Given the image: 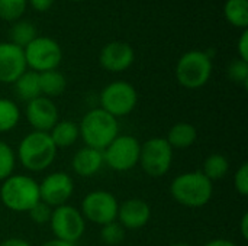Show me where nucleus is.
<instances>
[{
    "label": "nucleus",
    "mask_w": 248,
    "mask_h": 246,
    "mask_svg": "<svg viewBox=\"0 0 248 246\" xmlns=\"http://www.w3.org/2000/svg\"><path fill=\"white\" fill-rule=\"evenodd\" d=\"M134 48L125 41H112L106 43L99 54V62L102 68L109 72L126 71L134 64Z\"/></svg>",
    "instance_id": "nucleus-14"
},
{
    "label": "nucleus",
    "mask_w": 248,
    "mask_h": 246,
    "mask_svg": "<svg viewBox=\"0 0 248 246\" xmlns=\"http://www.w3.org/2000/svg\"><path fill=\"white\" fill-rule=\"evenodd\" d=\"M138 103L135 87L124 80L109 83L100 93V109L119 119L134 112Z\"/></svg>",
    "instance_id": "nucleus-8"
},
{
    "label": "nucleus",
    "mask_w": 248,
    "mask_h": 246,
    "mask_svg": "<svg viewBox=\"0 0 248 246\" xmlns=\"http://www.w3.org/2000/svg\"><path fill=\"white\" fill-rule=\"evenodd\" d=\"M150 217H151V209L148 203L138 197H134L119 204L116 220L124 229L137 231L144 228L150 222Z\"/></svg>",
    "instance_id": "nucleus-16"
},
{
    "label": "nucleus",
    "mask_w": 248,
    "mask_h": 246,
    "mask_svg": "<svg viewBox=\"0 0 248 246\" xmlns=\"http://www.w3.org/2000/svg\"><path fill=\"white\" fill-rule=\"evenodd\" d=\"M228 77L230 80H232L237 84H243L244 87H247L248 84V62L243 61L240 58L234 59L230 62L228 65Z\"/></svg>",
    "instance_id": "nucleus-29"
},
{
    "label": "nucleus",
    "mask_w": 248,
    "mask_h": 246,
    "mask_svg": "<svg viewBox=\"0 0 248 246\" xmlns=\"http://www.w3.org/2000/svg\"><path fill=\"white\" fill-rule=\"evenodd\" d=\"M170 246H192V245H189V244H185V242H177V244H171Z\"/></svg>",
    "instance_id": "nucleus-38"
},
{
    "label": "nucleus",
    "mask_w": 248,
    "mask_h": 246,
    "mask_svg": "<svg viewBox=\"0 0 248 246\" xmlns=\"http://www.w3.org/2000/svg\"><path fill=\"white\" fill-rule=\"evenodd\" d=\"M173 164V148L169 145L166 138L155 136L141 144L140 162L142 171L153 178L164 177Z\"/></svg>",
    "instance_id": "nucleus-6"
},
{
    "label": "nucleus",
    "mask_w": 248,
    "mask_h": 246,
    "mask_svg": "<svg viewBox=\"0 0 248 246\" xmlns=\"http://www.w3.org/2000/svg\"><path fill=\"white\" fill-rule=\"evenodd\" d=\"M10 41L12 43H15L19 48H25L26 45H29L38 35H36V28L32 22L29 20H16L13 22L10 32H9Z\"/></svg>",
    "instance_id": "nucleus-24"
},
{
    "label": "nucleus",
    "mask_w": 248,
    "mask_h": 246,
    "mask_svg": "<svg viewBox=\"0 0 248 246\" xmlns=\"http://www.w3.org/2000/svg\"><path fill=\"white\" fill-rule=\"evenodd\" d=\"M225 19L235 28L247 29L248 26V0H227L224 4Z\"/></svg>",
    "instance_id": "nucleus-23"
},
{
    "label": "nucleus",
    "mask_w": 248,
    "mask_h": 246,
    "mask_svg": "<svg viewBox=\"0 0 248 246\" xmlns=\"http://www.w3.org/2000/svg\"><path fill=\"white\" fill-rule=\"evenodd\" d=\"M20 120V110L17 104L10 100L0 97V133L13 130Z\"/></svg>",
    "instance_id": "nucleus-25"
},
{
    "label": "nucleus",
    "mask_w": 248,
    "mask_h": 246,
    "mask_svg": "<svg viewBox=\"0 0 248 246\" xmlns=\"http://www.w3.org/2000/svg\"><path fill=\"white\" fill-rule=\"evenodd\" d=\"M71 1H84V0H71Z\"/></svg>",
    "instance_id": "nucleus-39"
},
{
    "label": "nucleus",
    "mask_w": 248,
    "mask_h": 246,
    "mask_svg": "<svg viewBox=\"0 0 248 246\" xmlns=\"http://www.w3.org/2000/svg\"><path fill=\"white\" fill-rule=\"evenodd\" d=\"M170 194L176 203L185 207H203L214 196V183L209 181L201 170L187 171L171 181Z\"/></svg>",
    "instance_id": "nucleus-2"
},
{
    "label": "nucleus",
    "mask_w": 248,
    "mask_h": 246,
    "mask_svg": "<svg viewBox=\"0 0 248 246\" xmlns=\"http://www.w3.org/2000/svg\"><path fill=\"white\" fill-rule=\"evenodd\" d=\"M28 123L32 126L36 132H49L54 125L58 122V109L55 103L44 96H39L31 101H28L26 110H25Z\"/></svg>",
    "instance_id": "nucleus-13"
},
{
    "label": "nucleus",
    "mask_w": 248,
    "mask_h": 246,
    "mask_svg": "<svg viewBox=\"0 0 248 246\" xmlns=\"http://www.w3.org/2000/svg\"><path fill=\"white\" fill-rule=\"evenodd\" d=\"M100 239L105 245L116 246L125 239V229L119 225L118 220L100 226Z\"/></svg>",
    "instance_id": "nucleus-28"
},
{
    "label": "nucleus",
    "mask_w": 248,
    "mask_h": 246,
    "mask_svg": "<svg viewBox=\"0 0 248 246\" xmlns=\"http://www.w3.org/2000/svg\"><path fill=\"white\" fill-rule=\"evenodd\" d=\"M28 6V0H0V19L16 22L22 17Z\"/></svg>",
    "instance_id": "nucleus-26"
},
{
    "label": "nucleus",
    "mask_w": 248,
    "mask_h": 246,
    "mask_svg": "<svg viewBox=\"0 0 248 246\" xmlns=\"http://www.w3.org/2000/svg\"><path fill=\"white\" fill-rule=\"evenodd\" d=\"M203 246H237L232 241L228 239H212L209 242H206Z\"/></svg>",
    "instance_id": "nucleus-36"
},
{
    "label": "nucleus",
    "mask_w": 248,
    "mask_h": 246,
    "mask_svg": "<svg viewBox=\"0 0 248 246\" xmlns=\"http://www.w3.org/2000/svg\"><path fill=\"white\" fill-rule=\"evenodd\" d=\"M201 171L203 173V175L209 181H212V183L219 181V180H222L228 174V171H230V161L222 154H211L203 161V167H202Z\"/></svg>",
    "instance_id": "nucleus-22"
},
{
    "label": "nucleus",
    "mask_w": 248,
    "mask_h": 246,
    "mask_svg": "<svg viewBox=\"0 0 248 246\" xmlns=\"http://www.w3.org/2000/svg\"><path fill=\"white\" fill-rule=\"evenodd\" d=\"M31 7L36 12H46L51 9L55 0H28Z\"/></svg>",
    "instance_id": "nucleus-33"
},
{
    "label": "nucleus",
    "mask_w": 248,
    "mask_h": 246,
    "mask_svg": "<svg viewBox=\"0 0 248 246\" xmlns=\"http://www.w3.org/2000/svg\"><path fill=\"white\" fill-rule=\"evenodd\" d=\"M0 200L12 212L28 213L39 199V183L25 174H13L0 186Z\"/></svg>",
    "instance_id": "nucleus-4"
},
{
    "label": "nucleus",
    "mask_w": 248,
    "mask_h": 246,
    "mask_svg": "<svg viewBox=\"0 0 248 246\" xmlns=\"http://www.w3.org/2000/svg\"><path fill=\"white\" fill-rule=\"evenodd\" d=\"M237 52H238V58L243 61L248 62V30L244 29L238 42H237Z\"/></svg>",
    "instance_id": "nucleus-32"
},
{
    "label": "nucleus",
    "mask_w": 248,
    "mask_h": 246,
    "mask_svg": "<svg viewBox=\"0 0 248 246\" xmlns=\"http://www.w3.org/2000/svg\"><path fill=\"white\" fill-rule=\"evenodd\" d=\"M234 187H235V191L246 197L248 194V164L244 162L240 165V168L235 171L234 174Z\"/></svg>",
    "instance_id": "nucleus-31"
},
{
    "label": "nucleus",
    "mask_w": 248,
    "mask_h": 246,
    "mask_svg": "<svg viewBox=\"0 0 248 246\" xmlns=\"http://www.w3.org/2000/svg\"><path fill=\"white\" fill-rule=\"evenodd\" d=\"M196 139H198V130L192 123L187 122L174 123L166 136V141L173 149L190 148L196 142Z\"/></svg>",
    "instance_id": "nucleus-18"
},
{
    "label": "nucleus",
    "mask_w": 248,
    "mask_h": 246,
    "mask_svg": "<svg viewBox=\"0 0 248 246\" xmlns=\"http://www.w3.org/2000/svg\"><path fill=\"white\" fill-rule=\"evenodd\" d=\"M48 133H49L54 145L57 146V149L70 148L80 138L78 123H74L71 120H58Z\"/></svg>",
    "instance_id": "nucleus-19"
},
{
    "label": "nucleus",
    "mask_w": 248,
    "mask_h": 246,
    "mask_svg": "<svg viewBox=\"0 0 248 246\" xmlns=\"http://www.w3.org/2000/svg\"><path fill=\"white\" fill-rule=\"evenodd\" d=\"M15 167H16V152L9 144L0 141V181H4L6 178L13 175Z\"/></svg>",
    "instance_id": "nucleus-27"
},
{
    "label": "nucleus",
    "mask_w": 248,
    "mask_h": 246,
    "mask_svg": "<svg viewBox=\"0 0 248 246\" xmlns=\"http://www.w3.org/2000/svg\"><path fill=\"white\" fill-rule=\"evenodd\" d=\"M240 231H241V236L247 241L248 239V213H244L241 220H240Z\"/></svg>",
    "instance_id": "nucleus-35"
},
{
    "label": "nucleus",
    "mask_w": 248,
    "mask_h": 246,
    "mask_svg": "<svg viewBox=\"0 0 248 246\" xmlns=\"http://www.w3.org/2000/svg\"><path fill=\"white\" fill-rule=\"evenodd\" d=\"M74 194V180L62 171L48 174L39 183V199L52 209L67 204Z\"/></svg>",
    "instance_id": "nucleus-12"
},
{
    "label": "nucleus",
    "mask_w": 248,
    "mask_h": 246,
    "mask_svg": "<svg viewBox=\"0 0 248 246\" xmlns=\"http://www.w3.org/2000/svg\"><path fill=\"white\" fill-rule=\"evenodd\" d=\"M15 93L17 94V97L23 101H31L36 97L41 96V88H39V74L32 71V70H26L15 83Z\"/></svg>",
    "instance_id": "nucleus-21"
},
{
    "label": "nucleus",
    "mask_w": 248,
    "mask_h": 246,
    "mask_svg": "<svg viewBox=\"0 0 248 246\" xmlns=\"http://www.w3.org/2000/svg\"><path fill=\"white\" fill-rule=\"evenodd\" d=\"M41 246H74L73 244H68V242H64V241H60V239H51V241H46L45 244H42Z\"/></svg>",
    "instance_id": "nucleus-37"
},
{
    "label": "nucleus",
    "mask_w": 248,
    "mask_h": 246,
    "mask_svg": "<svg viewBox=\"0 0 248 246\" xmlns=\"http://www.w3.org/2000/svg\"><path fill=\"white\" fill-rule=\"evenodd\" d=\"M52 207L51 206H48L46 203H44V202H38L29 212H28V215H29V217H31V220L35 223V225H48L49 223V220H51V216H52Z\"/></svg>",
    "instance_id": "nucleus-30"
},
{
    "label": "nucleus",
    "mask_w": 248,
    "mask_h": 246,
    "mask_svg": "<svg viewBox=\"0 0 248 246\" xmlns=\"http://www.w3.org/2000/svg\"><path fill=\"white\" fill-rule=\"evenodd\" d=\"M174 72L182 87L189 90L202 88L212 75V58L205 51H187L179 58Z\"/></svg>",
    "instance_id": "nucleus-5"
},
{
    "label": "nucleus",
    "mask_w": 248,
    "mask_h": 246,
    "mask_svg": "<svg viewBox=\"0 0 248 246\" xmlns=\"http://www.w3.org/2000/svg\"><path fill=\"white\" fill-rule=\"evenodd\" d=\"M26 70L23 49L12 42H0V83L13 84Z\"/></svg>",
    "instance_id": "nucleus-15"
},
{
    "label": "nucleus",
    "mask_w": 248,
    "mask_h": 246,
    "mask_svg": "<svg viewBox=\"0 0 248 246\" xmlns=\"http://www.w3.org/2000/svg\"><path fill=\"white\" fill-rule=\"evenodd\" d=\"M78 130L86 146L103 151L119 135V122L103 109L96 107L83 116Z\"/></svg>",
    "instance_id": "nucleus-3"
},
{
    "label": "nucleus",
    "mask_w": 248,
    "mask_h": 246,
    "mask_svg": "<svg viewBox=\"0 0 248 246\" xmlns=\"http://www.w3.org/2000/svg\"><path fill=\"white\" fill-rule=\"evenodd\" d=\"M118 209L119 202L112 193L105 190H94L86 194L81 202L80 212L84 220L103 226L116 220Z\"/></svg>",
    "instance_id": "nucleus-11"
},
{
    "label": "nucleus",
    "mask_w": 248,
    "mask_h": 246,
    "mask_svg": "<svg viewBox=\"0 0 248 246\" xmlns=\"http://www.w3.org/2000/svg\"><path fill=\"white\" fill-rule=\"evenodd\" d=\"M57 146L49 133L32 130L22 138L17 146L16 159L31 173H41L51 167L57 157Z\"/></svg>",
    "instance_id": "nucleus-1"
},
{
    "label": "nucleus",
    "mask_w": 248,
    "mask_h": 246,
    "mask_svg": "<svg viewBox=\"0 0 248 246\" xmlns=\"http://www.w3.org/2000/svg\"><path fill=\"white\" fill-rule=\"evenodd\" d=\"M38 74H39L41 96L52 100L54 97H58L60 94L64 93L67 87V80L62 72H60L58 70H51V71H44Z\"/></svg>",
    "instance_id": "nucleus-20"
},
{
    "label": "nucleus",
    "mask_w": 248,
    "mask_h": 246,
    "mask_svg": "<svg viewBox=\"0 0 248 246\" xmlns=\"http://www.w3.org/2000/svg\"><path fill=\"white\" fill-rule=\"evenodd\" d=\"M141 142L132 135H118L105 149L103 161L110 170L126 173L140 162Z\"/></svg>",
    "instance_id": "nucleus-7"
},
{
    "label": "nucleus",
    "mask_w": 248,
    "mask_h": 246,
    "mask_svg": "<svg viewBox=\"0 0 248 246\" xmlns=\"http://www.w3.org/2000/svg\"><path fill=\"white\" fill-rule=\"evenodd\" d=\"M103 165H105L103 151H99V149H94V148H90L86 145L83 148H80L71 159L73 171L77 175L84 177V178L96 175L102 170Z\"/></svg>",
    "instance_id": "nucleus-17"
},
{
    "label": "nucleus",
    "mask_w": 248,
    "mask_h": 246,
    "mask_svg": "<svg viewBox=\"0 0 248 246\" xmlns=\"http://www.w3.org/2000/svg\"><path fill=\"white\" fill-rule=\"evenodd\" d=\"M0 246H32L28 241L22 239V238H9L6 241H3Z\"/></svg>",
    "instance_id": "nucleus-34"
},
{
    "label": "nucleus",
    "mask_w": 248,
    "mask_h": 246,
    "mask_svg": "<svg viewBox=\"0 0 248 246\" xmlns=\"http://www.w3.org/2000/svg\"><path fill=\"white\" fill-rule=\"evenodd\" d=\"M49 226L55 239L74 245L84 235L86 220L80 209L70 204H62L52 210Z\"/></svg>",
    "instance_id": "nucleus-10"
},
{
    "label": "nucleus",
    "mask_w": 248,
    "mask_h": 246,
    "mask_svg": "<svg viewBox=\"0 0 248 246\" xmlns=\"http://www.w3.org/2000/svg\"><path fill=\"white\" fill-rule=\"evenodd\" d=\"M26 65L35 72L57 70L62 61V49L60 43L49 36H36L23 48Z\"/></svg>",
    "instance_id": "nucleus-9"
}]
</instances>
